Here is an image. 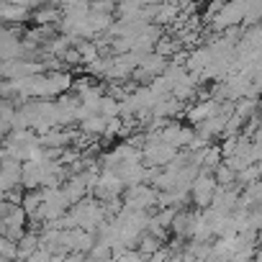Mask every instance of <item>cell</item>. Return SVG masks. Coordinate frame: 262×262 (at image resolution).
Segmentation results:
<instances>
[{
    "label": "cell",
    "instance_id": "cell-1",
    "mask_svg": "<svg viewBox=\"0 0 262 262\" xmlns=\"http://www.w3.org/2000/svg\"><path fill=\"white\" fill-rule=\"evenodd\" d=\"M190 190H193V195H195V201H198V206H208L211 201H213V190H216V180L213 178H208L206 172L198 178V180H193V185H190Z\"/></svg>",
    "mask_w": 262,
    "mask_h": 262
}]
</instances>
